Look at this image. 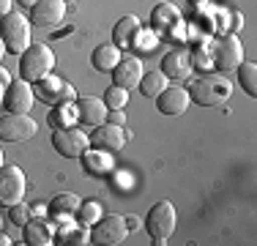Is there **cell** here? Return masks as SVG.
<instances>
[{
    "instance_id": "cell-1",
    "label": "cell",
    "mask_w": 257,
    "mask_h": 246,
    "mask_svg": "<svg viewBox=\"0 0 257 246\" xmlns=\"http://www.w3.org/2000/svg\"><path fill=\"white\" fill-rule=\"evenodd\" d=\"M0 39L9 52L22 55L30 47V20L22 11L11 9L6 17H0Z\"/></svg>"
},
{
    "instance_id": "cell-2",
    "label": "cell",
    "mask_w": 257,
    "mask_h": 246,
    "mask_svg": "<svg viewBox=\"0 0 257 246\" xmlns=\"http://www.w3.org/2000/svg\"><path fill=\"white\" fill-rule=\"evenodd\" d=\"M175 224H178V211L170 200H159L156 205H151L148 216H145V230L159 246L170 241V235L175 232Z\"/></svg>"
},
{
    "instance_id": "cell-3",
    "label": "cell",
    "mask_w": 257,
    "mask_h": 246,
    "mask_svg": "<svg viewBox=\"0 0 257 246\" xmlns=\"http://www.w3.org/2000/svg\"><path fill=\"white\" fill-rule=\"evenodd\" d=\"M232 93V85L227 77H219V74H205V77H200L197 82L192 85V96L194 101L200 104V107H219V104H224Z\"/></svg>"
},
{
    "instance_id": "cell-4",
    "label": "cell",
    "mask_w": 257,
    "mask_h": 246,
    "mask_svg": "<svg viewBox=\"0 0 257 246\" xmlns=\"http://www.w3.org/2000/svg\"><path fill=\"white\" fill-rule=\"evenodd\" d=\"M52 66H55V52L47 44H30L20 55V74L28 82H39L41 77H47L52 71Z\"/></svg>"
},
{
    "instance_id": "cell-5",
    "label": "cell",
    "mask_w": 257,
    "mask_h": 246,
    "mask_svg": "<svg viewBox=\"0 0 257 246\" xmlns=\"http://www.w3.org/2000/svg\"><path fill=\"white\" fill-rule=\"evenodd\" d=\"M90 137L88 132H82L79 126H58L52 134V148L66 159H77L88 151Z\"/></svg>"
},
{
    "instance_id": "cell-6",
    "label": "cell",
    "mask_w": 257,
    "mask_h": 246,
    "mask_svg": "<svg viewBox=\"0 0 257 246\" xmlns=\"http://www.w3.org/2000/svg\"><path fill=\"white\" fill-rule=\"evenodd\" d=\"M25 192H28L25 172L17 164H3L0 167V205L6 208L17 205V202L25 200Z\"/></svg>"
},
{
    "instance_id": "cell-7",
    "label": "cell",
    "mask_w": 257,
    "mask_h": 246,
    "mask_svg": "<svg viewBox=\"0 0 257 246\" xmlns=\"http://www.w3.org/2000/svg\"><path fill=\"white\" fill-rule=\"evenodd\" d=\"M128 235V224L126 216H118V213H109V216H101L90 230V243L99 246H118L123 243Z\"/></svg>"
},
{
    "instance_id": "cell-8",
    "label": "cell",
    "mask_w": 257,
    "mask_h": 246,
    "mask_svg": "<svg viewBox=\"0 0 257 246\" xmlns=\"http://www.w3.org/2000/svg\"><path fill=\"white\" fill-rule=\"evenodd\" d=\"M39 132V123L28 112H9L0 118V140L3 143H22Z\"/></svg>"
},
{
    "instance_id": "cell-9",
    "label": "cell",
    "mask_w": 257,
    "mask_h": 246,
    "mask_svg": "<svg viewBox=\"0 0 257 246\" xmlns=\"http://www.w3.org/2000/svg\"><path fill=\"white\" fill-rule=\"evenodd\" d=\"M33 93L39 96L44 104H52V107H58V104H69L71 98H77L74 88H71L66 79L52 77V74H47V77H41L39 82H33Z\"/></svg>"
},
{
    "instance_id": "cell-10",
    "label": "cell",
    "mask_w": 257,
    "mask_h": 246,
    "mask_svg": "<svg viewBox=\"0 0 257 246\" xmlns=\"http://www.w3.org/2000/svg\"><path fill=\"white\" fill-rule=\"evenodd\" d=\"M243 63V44L238 36H222L213 47V69L219 71H235Z\"/></svg>"
},
{
    "instance_id": "cell-11",
    "label": "cell",
    "mask_w": 257,
    "mask_h": 246,
    "mask_svg": "<svg viewBox=\"0 0 257 246\" xmlns=\"http://www.w3.org/2000/svg\"><path fill=\"white\" fill-rule=\"evenodd\" d=\"M126 143H128V132L123 126H115V123H101V126H96V132H90V145L104 148L109 153L123 151Z\"/></svg>"
},
{
    "instance_id": "cell-12",
    "label": "cell",
    "mask_w": 257,
    "mask_h": 246,
    "mask_svg": "<svg viewBox=\"0 0 257 246\" xmlns=\"http://www.w3.org/2000/svg\"><path fill=\"white\" fill-rule=\"evenodd\" d=\"M33 101H36V93H33V82L28 79H17L6 88V96H3V104L9 112H30L33 109Z\"/></svg>"
},
{
    "instance_id": "cell-13",
    "label": "cell",
    "mask_w": 257,
    "mask_h": 246,
    "mask_svg": "<svg viewBox=\"0 0 257 246\" xmlns=\"http://www.w3.org/2000/svg\"><path fill=\"white\" fill-rule=\"evenodd\" d=\"M77 120L79 123H85V126H101V123H107V112H109V107L104 104V98L99 96H82V98H77Z\"/></svg>"
},
{
    "instance_id": "cell-14",
    "label": "cell",
    "mask_w": 257,
    "mask_h": 246,
    "mask_svg": "<svg viewBox=\"0 0 257 246\" xmlns=\"http://www.w3.org/2000/svg\"><path fill=\"white\" fill-rule=\"evenodd\" d=\"M192 104V96H189L186 88H164L162 93L156 96V107L162 115H183Z\"/></svg>"
},
{
    "instance_id": "cell-15",
    "label": "cell",
    "mask_w": 257,
    "mask_h": 246,
    "mask_svg": "<svg viewBox=\"0 0 257 246\" xmlns=\"http://www.w3.org/2000/svg\"><path fill=\"white\" fill-rule=\"evenodd\" d=\"M33 22L39 28H58L66 20V3L63 0H39L33 6Z\"/></svg>"
},
{
    "instance_id": "cell-16",
    "label": "cell",
    "mask_w": 257,
    "mask_h": 246,
    "mask_svg": "<svg viewBox=\"0 0 257 246\" xmlns=\"http://www.w3.org/2000/svg\"><path fill=\"white\" fill-rule=\"evenodd\" d=\"M109 74H112V85H118V88H123V90H132L140 85V79H143L145 71H143V63H140L137 58H126Z\"/></svg>"
},
{
    "instance_id": "cell-17",
    "label": "cell",
    "mask_w": 257,
    "mask_h": 246,
    "mask_svg": "<svg viewBox=\"0 0 257 246\" xmlns=\"http://www.w3.org/2000/svg\"><path fill=\"white\" fill-rule=\"evenodd\" d=\"M79 159H82V167L88 175H109L115 170V156L104 148H88Z\"/></svg>"
},
{
    "instance_id": "cell-18",
    "label": "cell",
    "mask_w": 257,
    "mask_h": 246,
    "mask_svg": "<svg viewBox=\"0 0 257 246\" xmlns=\"http://www.w3.org/2000/svg\"><path fill=\"white\" fill-rule=\"evenodd\" d=\"M192 55L186 49H173V52L164 55L162 60V71L167 74V79H186L192 74Z\"/></svg>"
},
{
    "instance_id": "cell-19",
    "label": "cell",
    "mask_w": 257,
    "mask_h": 246,
    "mask_svg": "<svg viewBox=\"0 0 257 246\" xmlns=\"http://www.w3.org/2000/svg\"><path fill=\"white\" fill-rule=\"evenodd\" d=\"M137 36H140V20L134 14L120 17V20L115 22V30H112V44L115 47H134Z\"/></svg>"
},
{
    "instance_id": "cell-20",
    "label": "cell",
    "mask_w": 257,
    "mask_h": 246,
    "mask_svg": "<svg viewBox=\"0 0 257 246\" xmlns=\"http://www.w3.org/2000/svg\"><path fill=\"white\" fill-rule=\"evenodd\" d=\"M90 63H93L96 71L109 74L115 66L120 63V47H115V44H99V47L93 49V55H90Z\"/></svg>"
},
{
    "instance_id": "cell-21",
    "label": "cell",
    "mask_w": 257,
    "mask_h": 246,
    "mask_svg": "<svg viewBox=\"0 0 257 246\" xmlns=\"http://www.w3.org/2000/svg\"><path fill=\"white\" fill-rule=\"evenodd\" d=\"M22 230H25V243H30V246H50L52 243V227L44 219H30Z\"/></svg>"
},
{
    "instance_id": "cell-22",
    "label": "cell",
    "mask_w": 257,
    "mask_h": 246,
    "mask_svg": "<svg viewBox=\"0 0 257 246\" xmlns=\"http://www.w3.org/2000/svg\"><path fill=\"white\" fill-rule=\"evenodd\" d=\"M151 22H154L159 30H170L181 22V11L175 9L173 3H159L156 9L151 11Z\"/></svg>"
},
{
    "instance_id": "cell-23",
    "label": "cell",
    "mask_w": 257,
    "mask_h": 246,
    "mask_svg": "<svg viewBox=\"0 0 257 246\" xmlns=\"http://www.w3.org/2000/svg\"><path fill=\"white\" fill-rule=\"evenodd\" d=\"M79 205H82V200H79L74 192H63V194H58V197L52 200L50 211H52V216H55V219L63 221L66 216H69V213L79 211Z\"/></svg>"
},
{
    "instance_id": "cell-24",
    "label": "cell",
    "mask_w": 257,
    "mask_h": 246,
    "mask_svg": "<svg viewBox=\"0 0 257 246\" xmlns=\"http://www.w3.org/2000/svg\"><path fill=\"white\" fill-rule=\"evenodd\" d=\"M137 88H140V93H143V96L156 98L164 88H167V74H164V71H148V74H143V79H140Z\"/></svg>"
},
{
    "instance_id": "cell-25",
    "label": "cell",
    "mask_w": 257,
    "mask_h": 246,
    "mask_svg": "<svg viewBox=\"0 0 257 246\" xmlns=\"http://www.w3.org/2000/svg\"><path fill=\"white\" fill-rule=\"evenodd\" d=\"M238 79H241V88L249 96H257V63H241L238 66Z\"/></svg>"
},
{
    "instance_id": "cell-26",
    "label": "cell",
    "mask_w": 257,
    "mask_h": 246,
    "mask_svg": "<svg viewBox=\"0 0 257 246\" xmlns=\"http://www.w3.org/2000/svg\"><path fill=\"white\" fill-rule=\"evenodd\" d=\"M104 104H107L109 109H123L126 104H128V90L118 88V85L107 88V93H104Z\"/></svg>"
},
{
    "instance_id": "cell-27",
    "label": "cell",
    "mask_w": 257,
    "mask_h": 246,
    "mask_svg": "<svg viewBox=\"0 0 257 246\" xmlns=\"http://www.w3.org/2000/svg\"><path fill=\"white\" fill-rule=\"evenodd\" d=\"M101 219V205L99 202H82L79 205V224H96Z\"/></svg>"
},
{
    "instance_id": "cell-28",
    "label": "cell",
    "mask_w": 257,
    "mask_h": 246,
    "mask_svg": "<svg viewBox=\"0 0 257 246\" xmlns=\"http://www.w3.org/2000/svg\"><path fill=\"white\" fill-rule=\"evenodd\" d=\"M9 219L14 221L17 227H25L30 219H33V211H30V208L25 205V200L22 202H17V205H11V213H9Z\"/></svg>"
},
{
    "instance_id": "cell-29",
    "label": "cell",
    "mask_w": 257,
    "mask_h": 246,
    "mask_svg": "<svg viewBox=\"0 0 257 246\" xmlns=\"http://www.w3.org/2000/svg\"><path fill=\"white\" fill-rule=\"evenodd\" d=\"M74 118H77V107H71V104H58V109L52 115L55 126H66V123L74 120Z\"/></svg>"
},
{
    "instance_id": "cell-30",
    "label": "cell",
    "mask_w": 257,
    "mask_h": 246,
    "mask_svg": "<svg viewBox=\"0 0 257 246\" xmlns=\"http://www.w3.org/2000/svg\"><path fill=\"white\" fill-rule=\"evenodd\" d=\"M63 238H66V243H88L90 241V232L88 230H63Z\"/></svg>"
},
{
    "instance_id": "cell-31",
    "label": "cell",
    "mask_w": 257,
    "mask_h": 246,
    "mask_svg": "<svg viewBox=\"0 0 257 246\" xmlns=\"http://www.w3.org/2000/svg\"><path fill=\"white\" fill-rule=\"evenodd\" d=\"M107 120L115 123V126H123V123H126V112H123V109H109V112H107Z\"/></svg>"
},
{
    "instance_id": "cell-32",
    "label": "cell",
    "mask_w": 257,
    "mask_h": 246,
    "mask_svg": "<svg viewBox=\"0 0 257 246\" xmlns=\"http://www.w3.org/2000/svg\"><path fill=\"white\" fill-rule=\"evenodd\" d=\"M11 85V79H9V71L0 66V96H6V88Z\"/></svg>"
},
{
    "instance_id": "cell-33",
    "label": "cell",
    "mask_w": 257,
    "mask_h": 246,
    "mask_svg": "<svg viewBox=\"0 0 257 246\" xmlns=\"http://www.w3.org/2000/svg\"><path fill=\"white\" fill-rule=\"evenodd\" d=\"M11 6H14V0H0V17H6L11 11Z\"/></svg>"
},
{
    "instance_id": "cell-34",
    "label": "cell",
    "mask_w": 257,
    "mask_h": 246,
    "mask_svg": "<svg viewBox=\"0 0 257 246\" xmlns=\"http://www.w3.org/2000/svg\"><path fill=\"white\" fill-rule=\"evenodd\" d=\"M126 224H128V232H134L140 227V221H137V216H126Z\"/></svg>"
},
{
    "instance_id": "cell-35",
    "label": "cell",
    "mask_w": 257,
    "mask_h": 246,
    "mask_svg": "<svg viewBox=\"0 0 257 246\" xmlns=\"http://www.w3.org/2000/svg\"><path fill=\"white\" fill-rule=\"evenodd\" d=\"M17 3H20V6H22V9H33V6H36V3H39V0H17Z\"/></svg>"
},
{
    "instance_id": "cell-36",
    "label": "cell",
    "mask_w": 257,
    "mask_h": 246,
    "mask_svg": "<svg viewBox=\"0 0 257 246\" xmlns=\"http://www.w3.org/2000/svg\"><path fill=\"white\" fill-rule=\"evenodd\" d=\"M6 52H9V49H6V44H3V39H0V66H3V58H6Z\"/></svg>"
},
{
    "instance_id": "cell-37",
    "label": "cell",
    "mask_w": 257,
    "mask_h": 246,
    "mask_svg": "<svg viewBox=\"0 0 257 246\" xmlns=\"http://www.w3.org/2000/svg\"><path fill=\"white\" fill-rule=\"evenodd\" d=\"M0 167H3V148H0Z\"/></svg>"
},
{
    "instance_id": "cell-38",
    "label": "cell",
    "mask_w": 257,
    "mask_h": 246,
    "mask_svg": "<svg viewBox=\"0 0 257 246\" xmlns=\"http://www.w3.org/2000/svg\"><path fill=\"white\" fill-rule=\"evenodd\" d=\"M189 3H194V6H197V3H205V0H189Z\"/></svg>"
},
{
    "instance_id": "cell-39",
    "label": "cell",
    "mask_w": 257,
    "mask_h": 246,
    "mask_svg": "<svg viewBox=\"0 0 257 246\" xmlns=\"http://www.w3.org/2000/svg\"><path fill=\"white\" fill-rule=\"evenodd\" d=\"M63 3H71V0H63Z\"/></svg>"
}]
</instances>
